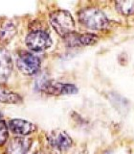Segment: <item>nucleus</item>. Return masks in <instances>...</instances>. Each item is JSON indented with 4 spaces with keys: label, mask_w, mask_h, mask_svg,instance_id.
<instances>
[{
    "label": "nucleus",
    "mask_w": 134,
    "mask_h": 154,
    "mask_svg": "<svg viewBox=\"0 0 134 154\" xmlns=\"http://www.w3.org/2000/svg\"><path fill=\"white\" fill-rule=\"evenodd\" d=\"M75 154H86V153L85 152H83V151H80V152H77Z\"/></svg>",
    "instance_id": "16"
},
{
    "label": "nucleus",
    "mask_w": 134,
    "mask_h": 154,
    "mask_svg": "<svg viewBox=\"0 0 134 154\" xmlns=\"http://www.w3.org/2000/svg\"><path fill=\"white\" fill-rule=\"evenodd\" d=\"M25 42L31 50L39 52L48 49L52 45V38L46 31L35 30L28 34Z\"/></svg>",
    "instance_id": "5"
},
{
    "label": "nucleus",
    "mask_w": 134,
    "mask_h": 154,
    "mask_svg": "<svg viewBox=\"0 0 134 154\" xmlns=\"http://www.w3.org/2000/svg\"><path fill=\"white\" fill-rule=\"evenodd\" d=\"M23 101L22 97L14 91L0 87V103L6 104H19Z\"/></svg>",
    "instance_id": "12"
},
{
    "label": "nucleus",
    "mask_w": 134,
    "mask_h": 154,
    "mask_svg": "<svg viewBox=\"0 0 134 154\" xmlns=\"http://www.w3.org/2000/svg\"><path fill=\"white\" fill-rule=\"evenodd\" d=\"M64 42L69 47H77V46H84V45H91L98 42V36L94 34L85 33V34H79V33H70L68 35L63 37Z\"/></svg>",
    "instance_id": "6"
},
{
    "label": "nucleus",
    "mask_w": 134,
    "mask_h": 154,
    "mask_svg": "<svg viewBox=\"0 0 134 154\" xmlns=\"http://www.w3.org/2000/svg\"><path fill=\"white\" fill-rule=\"evenodd\" d=\"M32 146V140L29 138L16 137L9 142L7 154H26Z\"/></svg>",
    "instance_id": "8"
},
{
    "label": "nucleus",
    "mask_w": 134,
    "mask_h": 154,
    "mask_svg": "<svg viewBox=\"0 0 134 154\" xmlns=\"http://www.w3.org/2000/svg\"><path fill=\"white\" fill-rule=\"evenodd\" d=\"M16 66L21 73L31 76L39 71L41 63L39 58L33 53L21 51L17 56Z\"/></svg>",
    "instance_id": "4"
},
{
    "label": "nucleus",
    "mask_w": 134,
    "mask_h": 154,
    "mask_svg": "<svg viewBox=\"0 0 134 154\" xmlns=\"http://www.w3.org/2000/svg\"><path fill=\"white\" fill-rule=\"evenodd\" d=\"M47 141L49 146L54 150H65L71 147L72 139L65 131H53L47 137Z\"/></svg>",
    "instance_id": "7"
},
{
    "label": "nucleus",
    "mask_w": 134,
    "mask_h": 154,
    "mask_svg": "<svg viewBox=\"0 0 134 154\" xmlns=\"http://www.w3.org/2000/svg\"><path fill=\"white\" fill-rule=\"evenodd\" d=\"M50 23L54 30L61 37L75 32V21L69 12L56 10L50 14Z\"/></svg>",
    "instance_id": "2"
},
{
    "label": "nucleus",
    "mask_w": 134,
    "mask_h": 154,
    "mask_svg": "<svg viewBox=\"0 0 134 154\" xmlns=\"http://www.w3.org/2000/svg\"><path fill=\"white\" fill-rule=\"evenodd\" d=\"M35 154H45L44 152H42V151H36Z\"/></svg>",
    "instance_id": "15"
},
{
    "label": "nucleus",
    "mask_w": 134,
    "mask_h": 154,
    "mask_svg": "<svg viewBox=\"0 0 134 154\" xmlns=\"http://www.w3.org/2000/svg\"><path fill=\"white\" fill-rule=\"evenodd\" d=\"M1 117H2V115H1V113H0V119H1Z\"/></svg>",
    "instance_id": "17"
},
{
    "label": "nucleus",
    "mask_w": 134,
    "mask_h": 154,
    "mask_svg": "<svg viewBox=\"0 0 134 154\" xmlns=\"http://www.w3.org/2000/svg\"><path fill=\"white\" fill-rule=\"evenodd\" d=\"M38 90L44 94L51 95H63V94H76L78 88L73 84H64L53 80H43L38 82L36 85Z\"/></svg>",
    "instance_id": "3"
},
{
    "label": "nucleus",
    "mask_w": 134,
    "mask_h": 154,
    "mask_svg": "<svg viewBox=\"0 0 134 154\" xmlns=\"http://www.w3.org/2000/svg\"><path fill=\"white\" fill-rule=\"evenodd\" d=\"M16 34V26L10 20H5L0 23V43L7 45L13 40Z\"/></svg>",
    "instance_id": "11"
},
{
    "label": "nucleus",
    "mask_w": 134,
    "mask_h": 154,
    "mask_svg": "<svg viewBox=\"0 0 134 154\" xmlns=\"http://www.w3.org/2000/svg\"><path fill=\"white\" fill-rule=\"evenodd\" d=\"M116 10L122 14H134V0H124V1L115 2Z\"/></svg>",
    "instance_id": "13"
},
{
    "label": "nucleus",
    "mask_w": 134,
    "mask_h": 154,
    "mask_svg": "<svg viewBox=\"0 0 134 154\" xmlns=\"http://www.w3.org/2000/svg\"><path fill=\"white\" fill-rule=\"evenodd\" d=\"M12 69L13 63L9 51L5 48H0V79H8Z\"/></svg>",
    "instance_id": "10"
},
{
    "label": "nucleus",
    "mask_w": 134,
    "mask_h": 154,
    "mask_svg": "<svg viewBox=\"0 0 134 154\" xmlns=\"http://www.w3.org/2000/svg\"><path fill=\"white\" fill-rule=\"evenodd\" d=\"M9 128L13 134L23 137L33 133L36 129V126L34 123L27 122V120L16 119L9 122Z\"/></svg>",
    "instance_id": "9"
},
{
    "label": "nucleus",
    "mask_w": 134,
    "mask_h": 154,
    "mask_svg": "<svg viewBox=\"0 0 134 154\" xmlns=\"http://www.w3.org/2000/svg\"><path fill=\"white\" fill-rule=\"evenodd\" d=\"M9 137L8 126L3 120H0V146H2L7 142Z\"/></svg>",
    "instance_id": "14"
},
{
    "label": "nucleus",
    "mask_w": 134,
    "mask_h": 154,
    "mask_svg": "<svg viewBox=\"0 0 134 154\" xmlns=\"http://www.w3.org/2000/svg\"><path fill=\"white\" fill-rule=\"evenodd\" d=\"M79 20L83 25L91 30H103L109 24L104 13L98 8H84L79 12Z\"/></svg>",
    "instance_id": "1"
}]
</instances>
